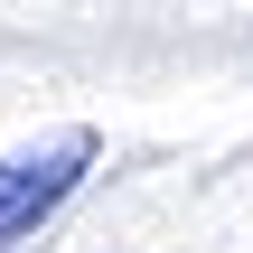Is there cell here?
<instances>
[{"label": "cell", "mask_w": 253, "mask_h": 253, "mask_svg": "<svg viewBox=\"0 0 253 253\" xmlns=\"http://www.w3.org/2000/svg\"><path fill=\"white\" fill-rule=\"evenodd\" d=\"M94 150H103V141H94V131L75 122V131L38 141V150H9V160H0V253L19 244L28 225H47V216H56V207H66V197L84 188Z\"/></svg>", "instance_id": "6da1fadb"}]
</instances>
